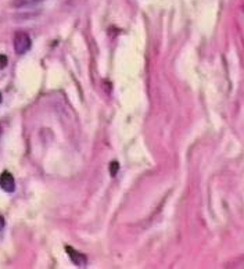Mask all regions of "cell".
<instances>
[{
  "label": "cell",
  "instance_id": "cell-1",
  "mask_svg": "<svg viewBox=\"0 0 244 269\" xmlns=\"http://www.w3.org/2000/svg\"><path fill=\"white\" fill-rule=\"evenodd\" d=\"M14 50L17 54H25L31 49V38L27 32H23V31H17L14 35Z\"/></svg>",
  "mask_w": 244,
  "mask_h": 269
},
{
  "label": "cell",
  "instance_id": "cell-2",
  "mask_svg": "<svg viewBox=\"0 0 244 269\" xmlns=\"http://www.w3.org/2000/svg\"><path fill=\"white\" fill-rule=\"evenodd\" d=\"M0 188L5 190V192H9V193L14 192L15 180L13 178V175L7 172V171L0 175Z\"/></svg>",
  "mask_w": 244,
  "mask_h": 269
},
{
  "label": "cell",
  "instance_id": "cell-3",
  "mask_svg": "<svg viewBox=\"0 0 244 269\" xmlns=\"http://www.w3.org/2000/svg\"><path fill=\"white\" fill-rule=\"evenodd\" d=\"M66 251L68 253V255H70V258L72 260V262H74L75 265H78V266H85L86 262H88L86 255L82 254V253H78V251L74 250V249L70 247V245H67Z\"/></svg>",
  "mask_w": 244,
  "mask_h": 269
},
{
  "label": "cell",
  "instance_id": "cell-4",
  "mask_svg": "<svg viewBox=\"0 0 244 269\" xmlns=\"http://www.w3.org/2000/svg\"><path fill=\"white\" fill-rule=\"evenodd\" d=\"M42 2H45V0H13L11 6L14 9H28V7H33Z\"/></svg>",
  "mask_w": 244,
  "mask_h": 269
},
{
  "label": "cell",
  "instance_id": "cell-5",
  "mask_svg": "<svg viewBox=\"0 0 244 269\" xmlns=\"http://www.w3.org/2000/svg\"><path fill=\"white\" fill-rule=\"evenodd\" d=\"M118 168H119L118 162H111V164H110V174H111V176H115V175H117Z\"/></svg>",
  "mask_w": 244,
  "mask_h": 269
},
{
  "label": "cell",
  "instance_id": "cell-6",
  "mask_svg": "<svg viewBox=\"0 0 244 269\" xmlns=\"http://www.w3.org/2000/svg\"><path fill=\"white\" fill-rule=\"evenodd\" d=\"M6 66H7V57L0 54V70H3Z\"/></svg>",
  "mask_w": 244,
  "mask_h": 269
},
{
  "label": "cell",
  "instance_id": "cell-7",
  "mask_svg": "<svg viewBox=\"0 0 244 269\" xmlns=\"http://www.w3.org/2000/svg\"><path fill=\"white\" fill-rule=\"evenodd\" d=\"M3 227H5V219L3 217H0V232L3 231Z\"/></svg>",
  "mask_w": 244,
  "mask_h": 269
},
{
  "label": "cell",
  "instance_id": "cell-8",
  "mask_svg": "<svg viewBox=\"0 0 244 269\" xmlns=\"http://www.w3.org/2000/svg\"><path fill=\"white\" fill-rule=\"evenodd\" d=\"M0 101H2V96H0Z\"/></svg>",
  "mask_w": 244,
  "mask_h": 269
},
{
  "label": "cell",
  "instance_id": "cell-9",
  "mask_svg": "<svg viewBox=\"0 0 244 269\" xmlns=\"http://www.w3.org/2000/svg\"><path fill=\"white\" fill-rule=\"evenodd\" d=\"M0 135H2V129H0Z\"/></svg>",
  "mask_w": 244,
  "mask_h": 269
}]
</instances>
